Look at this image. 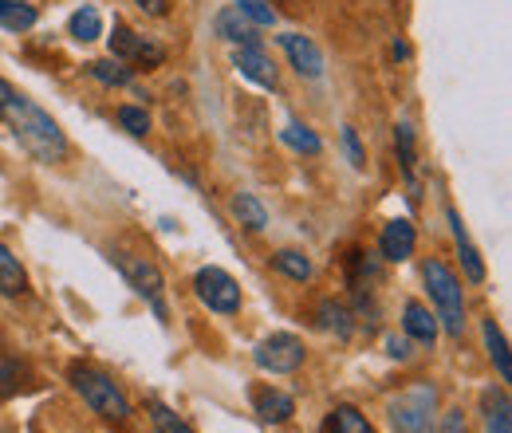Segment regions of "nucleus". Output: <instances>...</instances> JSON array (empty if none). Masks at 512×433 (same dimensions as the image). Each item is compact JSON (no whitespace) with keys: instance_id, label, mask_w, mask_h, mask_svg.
Instances as JSON below:
<instances>
[{"instance_id":"1","label":"nucleus","mask_w":512,"mask_h":433,"mask_svg":"<svg viewBox=\"0 0 512 433\" xmlns=\"http://www.w3.org/2000/svg\"><path fill=\"white\" fill-rule=\"evenodd\" d=\"M0 107H4V119L12 126V134H16V142L36 158V162H44V166H60L67 158V138L60 123L44 111V107H36L24 91H16L8 79H0Z\"/></svg>"},{"instance_id":"2","label":"nucleus","mask_w":512,"mask_h":433,"mask_svg":"<svg viewBox=\"0 0 512 433\" xmlns=\"http://www.w3.org/2000/svg\"><path fill=\"white\" fill-rule=\"evenodd\" d=\"M71 386L83 394V402H87L99 418L119 422V426L130 418V402L103 371H95V367H71Z\"/></svg>"},{"instance_id":"3","label":"nucleus","mask_w":512,"mask_h":433,"mask_svg":"<svg viewBox=\"0 0 512 433\" xmlns=\"http://www.w3.org/2000/svg\"><path fill=\"white\" fill-rule=\"evenodd\" d=\"M422 276H426V288H430V300H434V308H438L442 327H446L453 339H461V331H465V296H461V280L449 272L442 260H430V264L422 268Z\"/></svg>"},{"instance_id":"4","label":"nucleus","mask_w":512,"mask_h":433,"mask_svg":"<svg viewBox=\"0 0 512 433\" xmlns=\"http://www.w3.org/2000/svg\"><path fill=\"white\" fill-rule=\"evenodd\" d=\"M434 410H438V390L430 382H414L390 402V426L394 433H434Z\"/></svg>"},{"instance_id":"5","label":"nucleus","mask_w":512,"mask_h":433,"mask_svg":"<svg viewBox=\"0 0 512 433\" xmlns=\"http://www.w3.org/2000/svg\"><path fill=\"white\" fill-rule=\"evenodd\" d=\"M304 339H296V335H288V331H280V335H268V339H260L253 347V363L260 367L264 374H292L304 367Z\"/></svg>"},{"instance_id":"6","label":"nucleus","mask_w":512,"mask_h":433,"mask_svg":"<svg viewBox=\"0 0 512 433\" xmlns=\"http://www.w3.org/2000/svg\"><path fill=\"white\" fill-rule=\"evenodd\" d=\"M193 292H197V300L205 308L217 311V315H233L241 308V284L225 268H201L193 276Z\"/></svg>"},{"instance_id":"7","label":"nucleus","mask_w":512,"mask_h":433,"mask_svg":"<svg viewBox=\"0 0 512 433\" xmlns=\"http://www.w3.org/2000/svg\"><path fill=\"white\" fill-rule=\"evenodd\" d=\"M119 268H123V276H127V284L154 308L158 319H166V296H162V272L146 260V256H130V252H115L111 256Z\"/></svg>"},{"instance_id":"8","label":"nucleus","mask_w":512,"mask_h":433,"mask_svg":"<svg viewBox=\"0 0 512 433\" xmlns=\"http://www.w3.org/2000/svg\"><path fill=\"white\" fill-rule=\"evenodd\" d=\"M111 56L115 60H138V63H162L166 52L158 44H150L146 36H134L127 24H115V36H111Z\"/></svg>"},{"instance_id":"9","label":"nucleus","mask_w":512,"mask_h":433,"mask_svg":"<svg viewBox=\"0 0 512 433\" xmlns=\"http://www.w3.org/2000/svg\"><path fill=\"white\" fill-rule=\"evenodd\" d=\"M414 245H418V233H414V225H410L406 217H394V221H386L383 225L379 252H383L386 260H394V264L410 260V256H414Z\"/></svg>"},{"instance_id":"10","label":"nucleus","mask_w":512,"mask_h":433,"mask_svg":"<svg viewBox=\"0 0 512 433\" xmlns=\"http://www.w3.org/2000/svg\"><path fill=\"white\" fill-rule=\"evenodd\" d=\"M280 48L288 52V60H292V67H296L300 75H308V79H320L323 75V52L308 40V36H300V32H284V36H280Z\"/></svg>"},{"instance_id":"11","label":"nucleus","mask_w":512,"mask_h":433,"mask_svg":"<svg viewBox=\"0 0 512 433\" xmlns=\"http://www.w3.org/2000/svg\"><path fill=\"white\" fill-rule=\"evenodd\" d=\"M233 67L245 79H253L256 87H276V67H272V60L260 48H237L233 52Z\"/></svg>"},{"instance_id":"12","label":"nucleus","mask_w":512,"mask_h":433,"mask_svg":"<svg viewBox=\"0 0 512 433\" xmlns=\"http://www.w3.org/2000/svg\"><path fill=\"white\" fill-rule=\"evenodd\" d=\"M253 406H256V414H260V422H268V426H280V422H288V418H292V410H296L292 394H284V390H272V386L256 390Z\"/></svg>"},{"instance_id":"13","label":"nucleus","mask_w":512,"mask_h":433,"mask_svg":"<svg viewBox=\"0 0 512 433\" xmlns=\"http://www.w3.org/2000/svg\"><path fill=\"white\" fill-rule=\"evenodd\" d=\"M402 327H406V335H410L414 343H422V347H434V339H438V319L430 315V308H422L418 300L406 304V311H402Z\"/></svg>"},{"instance_id":"14","label":"nucleus","mask_w":512,"mask_h":433,"mask_svg":"<svg viewBox=\"0 0 512 433\" xmlns=\"http://www.w3.org/2000/svg\"><path fill=\"white\" fill-rule=\"evenodd\" d=\"M217 36H225L229 44H237V48H260V36H256V28L237 12V8H225L221 16H217Z\"/></svg>"},{"instance_id":"15","label":"nucleus","mask_w":512,"mask_h":433,"mask_svg":"<svg viewBox=\"0 0 512 433\" xmlns=\"http://www.w3.org/2000/svg\"><path fill=\"white\" fill-rule=\"evenodd\" d=\"M449 229H453V245L461 252V264H465V272H469V280H485V260H481V252L473 248L469 241V233H465V225H461V217L449 209Z\"/></svg>"},{"instance_id":"16","label":"nucleus","mask_w":512,"mask_h":433,"mask_svg":"<svg viewBox=\"0 0 512 433\" xmlns=\"http://www.w3.org/2000/svg\"><path fill=\"white\" fill-rule=\"evenodd\" d=\"M320 433H375V430H371V422H367L355 406H335V410L323 418Z\"/></svg>"},{"instance_id":"17","label":"nucleus","mask_w":512,"mask_h":433,"mask_svg":"<svg viewBox=\"0 0 512 433\" xmlns=\"http://www.w3.org/2000/svg\"><path fill=\"white\" fill-rule=\"evenodd\" d=\"M481 335H485V347H489V355H493V363H497V374H501V382H509V378H512L509 343H505V335H501L497 319H485V323H481Z\"/></svg>"},{"instance_id":"18","label":"nucleus","mask_w":512,"mask_h":433,"mask_svg":"<svg viewBox=\"0 0 512 433\" xmlns=\"http://www.w3.org/2000/svg\"><path fill=\"white\" fill-rule=\"evenodd\" d=\"M485 426L489 433H512V402L505 390L485 394Z\"/></svg>"},{"instance_id":"19","label":"nucleus","mask_w":512,"mask_h":433,"mask_svg":"<svg viewBox=\"0 0 512 433\" xmlns=\"http://www.w3.org/2000/svg\"><path fill=\"white\" fill-rule=\"evenodd\" d=\"M67 32H71V40H79V44H91V40H99V36H103V20H99V12H95L91 4H83L79 12H71V20H67Z\"/></svg>"},{"instance_id":"20","label":"nucleus","mask_w":512,"mask_h":433,"mask_svg":"<svg viewBox=\"0 0 512 433\" xmlns=\"http://www.w3.org/2000/svg\"><path fill=\"white\" fill-rule=\"evenodd\" d=\"M233 217H237L249 233H260V229L268 225V209L256 201L253 193H237V197H233Z\"/></svg>"},{"instance_id":"21","label":"nucleus","mask_w":512,"mask_h":433,"mask_svg":"<svg viewBox=\"0 0 512 433\" xmlns=\"http://www.w3.org/2000/svg\"><path fill=\"white\" fill-rule=\"evenodd\" d=\"M24 288H28V276H24L20 260L0 245V292H4V296H20Z\"/></svg>"},{"instance_id":"22","label":"nucleus","mask_w":512,"mask_h":433,"mask_svg":"<svg viewBox=\"0 0 512 433\" xmlns=\"http://www.w3.org/2000/svg\"><path fill=\"white\" fill-rule=\"evenodd\" d=\"M0 24L8 32H28L36 24V8L24 0H0Z\"/></svg>"},{"instance_id":"23","label":"nucleus","mask_w":512,"mask_h":433,"mask_svg":"<svg viewBox=\"0 0 512 433\" xmlns=\"http://www.w3.org/2000/svg\"><path fill=\"white\" fill-rule=\"evenodd\" d=\"M272 264H276V272H284V276H292V280H312V260L304 256V252H296V248H284V252H276L272 256Z\"/></svg>"},{"instance_id":"24","label":"nucleus","mask_w":512,"mask_h":433,"mask_svg":"<svg viewBox=\"0 0 512 433\" xmlns=\"http://www.w3.org/2000/svg\"><path fill=\"white\" fill-rule=\"evenodd\" d=\"M284 142L292 146V150H300V154H320L323 142L316 138V130L304 123H288L284 126Z\"/></svg>"},{"instance_id":"25","label":"nucleus","mask_w":512,"mask_h":433,"mask_svg":"<svg viewBox=\"0 0 512 433\" xmlns=\"http://www.w3.org/2000/svg\"><path fill=\"white\" fill-rule=\"evenodd\" d=\"M91 75H95L99 83H107V87H127V83H130V67L123 60H99V63H91Z\"/></svg>"},{"instance_id":"26","label":"nucleus","mask_w":512,"mask_h":433,"mask_svg":"<svg viewBox=\"0 0 512 433\" xmlns=\"http://www.w3.org/2000/svg\"><path fill=\"white\" fill-rule=\"evenodd\" d=\"M320 323L327 327V331H335L339 339H347V335H351V315L339 308L335 300H323L320 304Z\"/></svg>"},{"instance_id":"27","label":"nucleus","mask_w":512,"mask_h":433,"mask_svg":"<svg viewBox=\"0 0 512 433\" xmlns=\"http://www.w3.org/2000/svg\"><path fill=\"white\" fill-rule=\"evenodd\" d=\"M394 142H398L402 170H406V178H410V186H414V130H410L406 123H398V130H394Z\"/></svg>"},{"instance_id":"28","label":"nucleus","mask_w":512,"mask_h":433,"mask_svg":"<svg viewBox=\"0 0 512 433\" xmlns=\"http://www.w3.org/2000/svg\"><path fill=\"white\" fill-rule=\"evenodd\" d=\"M237 12H241V16H249L253 24H264V28H268V24H276V12H272V4H268V0H237Z\"/></svg>"},{"instance_id":"29","label":"nucleus","mask_w":512,"mask_h":433,"mask_svg":"<svg viewBox=\"0 0 512 433\" xmlns=\"http://www.w3.org/2000/svg\"><path fill=\"white\" fill-rule=\"evenodd\" d=\"M119 123H123V130H130L134 138H142V134L150 130V115H146L142 107H119Z\"/></svg>"},{"instance_id":"30","label":"nucleus","mask_w":512,"mask_h":433,"mask_svg":"<svg viewBox=\"0 0 512 433\" xmlns=\"http://www.w3.org/2000/svg\"><path fill=\"white\" fill-rule=\"evenodd\" d=\"M154 430L158 433H193L178 414H170L166 406H154Z\"/></svg>"},{"instance_id":"31","label":"nucleus","mask_w":512,"mask_h":433,"mask_svg":"<svg viewBox=\"0 0 512 433\" xmlns=\"http://www.w3.org/2000/svg\"><path fill=\"white\" fill-rule=\"evenodd\" d=\"M20 378H24V371H20L12 359H0V398L16 394V390H20Z\"/></svg>"},{"instance_id":"32","label":"nucleus","mask_w":512,"mask_h":433,"mask_svg":"<svg viewBox=\"0 0 512 433\" xmlns=\"http://www.w3.org/2000/svg\"><path fill=\"white\" fill-rule=\"evenodd\" d=\"M343 146H347V158H351V166H355V170H363V166H367V154H363V146H359V134H355V126H343Z\"/></svg>"},{"instance_id":"33","label":"nucleus","mask_w":512,"mask_h":433,"mask_svg":"<svg viewBox=\"0 0 512 433\" xmlns=\"http://www.w3.org/2000/svg\"><path fill=\"white\" fill-rule=\"evenodd\" d=\"M138 8H142V12H150V16H166L170 0H138Z\"/></svg>"},{"instance_id":"34","label":"nucleus","mask_w":512,"mask_h":433,"mask_svg":"<svg viewBox=\"0 0 512 433\" xmlns=\"http://www.w3.org/2000/svg\"><path fill=\"white\" fill-rule=\"evenodd\" d=\"M390 355H394V359H406V355H410L406 339H390Z\"/></svg>"},{"instance_id":"35","label":"nucleus","mask_w":512,"mask_h":433,"mask_svg":"<svg viewBox=\"0 0 512 433\" xmlns=\"http://www.w3.org/2000/svg\"><path fill=\"white\" fill-rule=\"evenodd\" d=\"M0 119H4V107H0Z\"/></svg>"}]
</instances>
